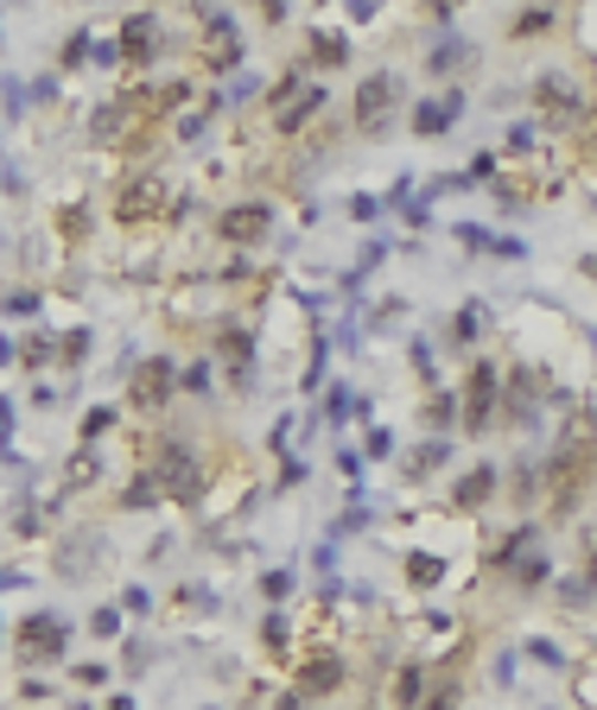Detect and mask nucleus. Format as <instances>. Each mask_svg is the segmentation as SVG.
Returning a JSON list of instances; mask_svg holds the SVG:
<instances>
[{
	"label": "nucleus",
	"instance_id": "1",
	"mask_svg": "<svg viewBox=\"0 0 597 710\" xmlns=\"http://www.w3.org/2000/svg\"><path fill=\"white\" fill-rule=\"evenodd\" d=\"M394 121H401V76H394V71H369L363 83H356V96H350V133L382 140Z\"/></svg>",
	"mask_w": 597,
	"mask_h": 710
},
{
	"label": "nucleus",
	"instance_id": "2",
	"mask_svg": "<svg viewBox=\"0 0 597 710\" xmlns=\"http://www.w3.org/2000/svg\"><path fill=\"white\" fill-rule=\"evenodd\" d=\"M458 426L470 431V438H483V431H495V419H502V368H495V355H477L465 375V394H458Z\"/></svg>",
	"mask_w": 597,
	"mask_h": 710
},
{
	"label": "nucleus",
	"instance_id": "3",
	"mask_svg": "<svg viewBox=\"0 0 597 710\" xmlns=\"http://www.w3.org/2000/svg\"><path fill=\"white\" fill-rule=\"evenodd\" d=\"M159 216H172V184L159 172H128L121 184H115V223H159Z\"/></svg>",
	"mask_w": 597,
	"mask_h": 710
},
{
	"label": "nucleus",
	"instance_id": "4",
	"mask_svg": "<svg viewBox=\"0 0 597 710\" xmlns=\"http://www.w3.org/2000/svg\"><path fill=\"white\" fill-rule=\"evenodd\" d=\"M527 96H534V115H541L546 127H578L585 115H591V101H585V89H578V83H572L566 71H541V76H534V89H527Z\"/></svg>",
	"mask_w": 597,
	"mask_h": 710
},
{
	"label": "nucleus",
	"instance_id": "5",
	"mask_svg": "<svg viewBox=\"0 0 597 710\" xmlns=\"http://www.w3.org/2000/svg\"><path fill=\"white\" fill-rule=\"evenodd\" d=\"M64 647H71V628H64V615H52V609H32L26 622H20V666H57L64 659Z\"/></svg>",
	"mask_w": 597,
	"mask_h": 710
},
{
	"label": "nucleus",
	"instance_id": "6",
	"mask_svg": "<svg viewBox=\"0 0 597 710\" xmlns=\"http://www.w3.org/2000/svg\"><path fill=\"white\" fill-rule=\"evenodd\" d=\"M242 25L230 20V13H198V57H204V71L230 76L235 64H242Z\"/></svg>",
	"mask_w": 597,
	"mask_h": 710
},
{
	"label": "nucleus",
	"instance_id": "7",
	"mask_svg": "<svg viewBox=\"0 0 597 710\" xmlns=\"http://www.w3.org/2000/svg\"><path fill=\"white\" fill-rule=\"evenodd\" d=\"M179 394V368H172V355H147L128 380V406L134 412H166Z\"/></svg>",
	"mask_w": 597,
	"mask_h": 710
},
{
	"label": "nucleus",
	"instance_id": "8",
	"mask_svg": "<svg viewBox=\"0 0 597 710\" xmlns=\"http://www.w3.org/2000/svg\"><path fill=\"white\" fill-rule=\"evenodd\" d=\"M343 679H350V659H343V654H306V659H292V691H299L306 704L338 698Z\"/></svg>",
	"mask_w": 597,
	"mask_h": 710
},
{
	"label": "nucleus",
	"instance_id": "9",
	"mask_svg": "<svg viewBox=\"0 0 597 710\" xmlns=\"http://www.w3.org/2000/svg\"><path fill=\"white\" fill-rule=\"evenodd\" d=\"M267 228H274V203H260V197H242L216 216V235H223L230 248H260Z\"/></svg>",
	"mask_w": 597,
	"mask_h": 710
},
{
	"label": "nucleus",
	"instance_id": "10",
	"mask_svg": "<svg viewBox=\"0 0 597 710\" xmlns=\"http://www.w3.org/2000/svg\"><path fill=\"white\" fill-rule=\"evenodd\" d=\"M495 488H502V470H495L490 456H483V463H470L465 476H451V488H445V502L458 507V514H483V507L495 502Z\"/></svg>",
	"mask_w": 597,
	"mask_h": 710
},
{
	"label": "nucleus",
	"instance_id": "11",
	"mask_svg": "<svg viewBox=\"0 0 597 710\" xmlns=\"http://www.w3.org/2000/svg\"><path fill=\"white\" fill-rule=\"evenodd\" d=\"M458 115H465V96H458V89H439V96H426V101L414 108V133L439 140V133L458 121Z\"/></svg>",
	"mask_w": 597,
	"mask_h": 710
},
{
	"label": "nucleus",
	"instance_id": "12",
	"mask_svg": "<svg viewBox=\"0 0 597 710\" xmlns=\"http://www.w3.org/2000/svg\"><path fill=\"white\" fill-rule=\"evenodd\" d=\"M426 685H433L426 659H401V666H394V679H388V710H419Z\"/></svg>",
	"mask_w": 597,
	"mask_h": 710
},
{
	"label": "nucleus",
	"instance_id": "13",
	"mask_svg": "<svg viewBox=\"0 0 597 710\" xmlns=\"http://www.w3.org/2000/svg\"><path fill=\"white\" fill-rule=\"evenodd\" d=\"M121 57H128V64H153L159 57V20L128 13V20H121Z\"/></svg>",
	"mask_w": 597,
	"mask_h": 710
},
{
	"label": "nucleus",
	"instance_id": "14",
	"mask_svg": "<svg viewBox=\"0 0 597 710\" xmlns=\"http://www.w3.org/2000/svg\"><path fill=\"white\" fill-rule=\"evenodd\" d=\"M216 355L235 362V368L248 362V324H242V318H223V330H216Z\"/></svg>",
	"mask_w": 597,
	"mask_h": 710
},
{
	"label": "nucleus",
	"instance_id": "15",
	"mask_svg": "<svg viewBox=\"0 0 597 710\" xmlns=\"http://www.w3.org/2000/svg\"><path fill=\"white\" fill-rule=\"evenodd\" d=\"M343 57H350V39H343V32H312V64L318 71H338Z\"/></svg>",
	"mask_w": 597,
	"mask_h": 710
},
{
	"label": "nucleus",
	"instance_id": "16",
	"mask_svg": "<svg viewBox=\"0 0 597 710\" xmlns=\"http://www.w3.org/2000/svg\"><path fill=\"white\" fill-rule=\"evenodd\" d=\"M553 25H559V13L553 7H534V13H515L509 20V39H534V32H553Z\"/></svg>",
	"mask_w": 597,
	"mask_h": 710
},
{
	"label": "nucleus",
	"instance_id": "17",
	"mask_svg": "<svg viewBox=\"0 0 597 710\" xmlns=\"http://www.w3.org/2000/svg\"><path fill=\"white\" fill-rule=\"evenodd\" d=\"M458 704H465V691H458V679H451V673H439V679H433V691L419 698V710H458Z\"/></svg>",
	"mask_w": 597,
	"mask_h": 710
},
{
	"label": "nucleus",
	"instance_id": "18",
	"mask_svg": "<svg viewBox=\"0 0 597 710\" xmlns=\"http://www.w3.org/2000/svg\"><path fill=\"white\" fill-rule=\"evenodd\" d=\"M153 502H166V495H159V482L147 476V470H140V476L128 482V495H121V507H128V514H147Z\"/></svg>",
	"mask_w": 597,
	"mask_h": 710
},
{
	"label": "nucleus",
	"instance_id": "19",
	"mask_svg": "<svg viewBox=\"0 0 597 710\" xmlns=\"http://www.w3.org/2000/svg\"><path fill=\"white\" fill-rule=\"evenodd\" d=\"M572 698H578V710H597V654L572 673Z\"/></svg>",
	"mask_w": 597,
	"mask_h": 710
},
{
	"label": "nucleus",
	"instance_id": "20",
	"mask_svg": "<svg viewBox=\"0 0 597 710\" xmlns=\"http://www.w3.org/2000/svg\"><path fill=\"white\" fill-rule=\"evenodd\" d=\"M426 426L433 431L458 426V394H433V400H426Z\"/></svg>",
	"mask_w": 597,
	"mask_h": 710
},
{
	"label": "nucleus",
	"instance_id": "21",
	"mask_svg": "<svg viewBox=\"0 0 597 710\" xmlns=\"http://www.w3.org/2000/svg\"><path fill=\"white\" fill-rule=\"evenodd\" d=\"M426 64H433V71H465V64H470V45H465V39H451V45H439V51H433V57H426Z\"/></svg>",
	"mask_w": 597,
	"mask_h": 710
},
{
	"label": "nucleus",
	"instance_id": "22",
	"mask_svg": "<svg viewBox=\"0 0 597 710\" xmlns=\"http://www.w3.org/2000/svg\"><path fill=\"white\" fill-rule=\"evenodd\" d=\"M439 578H445V571H439V564H433L426 552H414V558H407V583H414V590H433Z\"/></svg>",
	"mask_w": 597,
	"mask_h": 710
},
{
	"label": "nucleus",
	"instance_id": "23",
	"mask_svg": "<svg viewBox=\"0 0 597 710\" xmlns=\"http://www.w3.org/2000/svg\"><path fill=\"white\" fill-rule=\"evenodd\" d=\"M578 159H585V165H597V101H591V115L578 121Z\"/></svg>",
	"mask_w": 597,
	"mask_h": 710
},
{
	"label": "nucleus",
	"instance_id": "24",
	"mask_svg": "<svg viewBox=\"0 0 597 710\" xmlns=\"http://www.w3.org/2000/svg\"><path fill=\"white\" fill-rule=\"evenodd\" d=\"M439 463H445V444H439V438H433V444H419V456H414V463H407V470H414V476H433Z\"/></svg>",
	"mask_w": 597,
	"mask_h": 710
},
{
	"label": "nucleus",
	"instance_id": "25",
	"mask_svg": "<svg viewBox=\"0 0 597 710\" xmlns=\"http://www.w3.org/2000/svg\"><path fill=\"white\" fill-rule=\"evenodd\" d=\"M108 426H115V412H108V406H96V412H83V444H96V438H103Z\"/></svg>",
	"mask_w": 597,
	"mask_h": 710
},
{
	"label": "nucleus",
	"instance_id": "26",
	"mask_svg": "<svg viewBox=\"0 0 597 710\" xmlns=\"http://www.w3.org/2000/svg\"><path fill=\"white\" fill-rule=\"evenodd\" d=\"M89 634H96V641H115V634H121V615H115V609H96V615H89Z\"/></svg>",
	"mask_w": 597,
	"mask_h": 710
},
{
	"label": "nucleus",
	"instance_id": "27",
	"mask_svg": "<svg viewBox=\"0 0 597 710\" xmlns=\"http://www.w3.org/2000/svg\"><path fill=\"white\" fill-rule=\"evenodd\" d=\"M96 470H103V463H96V456H89V444H83L77 463H71V488H89V476H96Z\"/></svg>",
	"mask_w": 597,
	"mask_h": 710
},
{
	"label": "nucleus",
	"instance_id": "28",
	"mask_svg": "<svg viewBox=\"0 0 597 710\" xmlns=\"http://www.w3.org/2000/svg\"><path fill=\"white\" fill-rule=\"evenodd\" d=\"M477 330H483V311H458V324H451V336H458V343H470Z\"/></svg>",
	"mask_w": 597,
	"mask_h": 710
},
{
	"label": "nucleus",
	"instance_id": "29",
	"mask_svg": "<svg viewBox=\"0 0 597 710\" xmlns=\"http://www.w3.org/2000/svg\"><path fill=\"white\" fill-rule=\"evenodd\" d=\"M179 387H191V394H204V387H210V362H191V368L179 375Z\"/></svg>",
	"mask_w": 597,
	"mask_h": 710
},
{
	"label": "nucleus",
	"instance_id": "30",
	"mask_svg": "<svg viewBox=\"0 0 597 710\" xmlns=\"http://www.w3.org/2000/svg\"><path fill=\"white\" fill-rule=\"evenodd\" d=\"M57 349H64V362H83V349H89V330H71Z\"/></svg>",
	"mask_w": 597,
	"mask_h": 710
},
{
	"label": "nucleus",
	"instance_id": "31",
	"mask_svg": "<svg viewBox=\"0 0 597 710\" xmlns=\"http://www.w3.org/2000/svg\"><path fill=\"white\" fill-rule=\"evenodd\" d=\"M52 349H57L52 336H32V343H26V355H20V362H32V368H39V362H52Z\"/></svg>",
	"mask_w": 597,
	"mask_h": 710
},
{
	"label": "nucleus",
	"instance_id": "32",
	"mask_svg": "<svg viewBox=\"0 0 597 710\" xmlns=\"http://www.w3.org/2000/svg\"><path fill=\"white\" fill-rule=\"evenodd\" d=\"M527 654L541 659V666H566V659H559V647H553V641H527Z\"/></svg>",
	"mask_w": 597,
	"mask_h": 710
},
{
	"label": "nucleus",
	"instance_id": "33",
	"mask_svg": "<svg viewBox=\"0 0 597 710\" xmlns=\"http://www.w3.org/2000/svg\"><path fill=\"white\" fill-rule=\"evenodd\" d=\"M7 311H13V318H32V311H39V292H13V304H7Z\"/></svg>",
	"mask_w": 597,
	"mask_h": 710
},
{
	"label": "nucleus",
	"instance_id": "34",
	"mask_svg": "<svg viewBox=\"0 0 597 710\" xmlns=\"http://www.w3.org/2000/svg\"><path fill=\"white\" fill-rule=\"evenodd\" d=\"M260 590H267V596H274V603H286V590H292V578H286V571H274V578L260 583Z\"/></svg>",
	"mask_w": 597,
	"mask_h": 710
},
{
	"label": "nucleus",
	"instance_id": "35",
	"mask_svg": "<svg viewBox=\"0 0 597 710\" xmlns=\"http://www.w3.org/2000/svg\"><path fill=\"white\" fill-rule=\"evenodd\" d=\"M121 609H128V615H147V609H153V596H147V590H128V596H121Z\"/></svg>",
	"mask_w": 597,
	"mask_h": 710
},
{
	"label": "nucleus",
	"instance_id": "36",
	"mask_svg": "<svg viewBox=\"0 0 597 710\" xmlns=\"http://www.w3.org/2000/svg\"><path fill=\"white\" fill-rule=\"evenodd\" d=\"M274 710H312V704H306V698H299V691H292V685H286L280 698H274Z\"/></svg>",
	"mask_w": 597,
	"mask_h": 710
},
{
	"label": "nucleus",
	"instance_id": "37",
	"mask_svg": "<svg viewBox=\"0 0 597 710\" xmlns=\"http://www.w3.org/2000/svg\"><path fill=\"white\" fill-rule=\"evenodd\" d=\"M103 710H134V698H128V691H115V698H108Z\"/></svg>",
	"mask_w": 597,
	"mask_h": 710
},
{
	"label": "nucleus",
	"instance_id": "38",
	"mask_svg": "<svg viewBox=\"0 0 597 710\" xmlns=\"http://www.w3.org/2000/svg\"><path fill=\"white\" fill-rule=\"evenodd\" d=\"M585 578L597 583V539H591V552H585Z\"/></svg>",
	"mask_w": 597,
	"mask_h": 710
},
{
	"label": "nucleus",
	"instance_id": "39",
	"mask_svg": "<svg viewBox=\"0 0 597 710\" xmlns=\"http://www.w3.org/2000/svg\"><path fill=\"white\" fill-rule=\"evenodd\" d=\"M7 426H13V412H7V400H0V438H7Z\"/></svg>",
	"mask_w": 597,
	"mask_h": 710
},
{
	"label": "nucleus",
	"instance_id": "40",
	"mask_svg": "<svg viewBox=\"0 0 597 710\" xmlns=\"http://www.w3.org/2000/svg\"><path fill=\"white\" fill-rule=\"evenodd\" d=\"M363 710H388V704H363Z\"/></svg>",
	"mask_w": 597,
	"mask_h": 710
}]
</instances>
